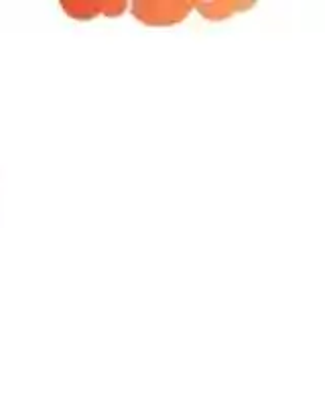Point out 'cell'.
I'll return each instance as SVG.
<instances>
[{
    "mask_svg": "<svg viewBox=\"0 0 325 395\" xmlns=\"http://www.w3.org/2000/svg\"><path fill=\"white\" fill-rule=\"evenodd\" d=\"M191 0H138L130 5V13L146 27H173L189 17Z\"/></svg>",
    "mask_w": 325,
    "mask_h": 395,
    "instance_id": "1",
    "label": "cell"
},
{
    "mask_svg": "<svg viewBox=\"0 0 325 395\" xmlns=\"http://www.w3.org/2000/svg\"><path fill=\"white\" fill-rule=\"evenodd\" d=\"M254 3H234V0H197L193 9L207 21H226L238 13H246Z\"/></svg>",
    "mask_w": 325,
    "mask_h": 395,
    "instance_id": "3",
    "label": "cell"
},
{
    "mask_svg": "<svg viewBox=\"0 0 325 395\" xmlns=\"http://www.w3.org/2000/svg\"><path fill=\"white\" fill-rule=\"evenodd\" d=\"M126 3H114V0H63L61 3V9L65 15H69L71 19H77V21H90V19H96V17H120L124 11H126Z\"/></svg>",
    "mask_w": 325,
    "mask_h": 395,
    "instance_id": "2",
    "label": "cell"
}]
</instances>
